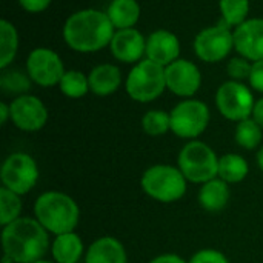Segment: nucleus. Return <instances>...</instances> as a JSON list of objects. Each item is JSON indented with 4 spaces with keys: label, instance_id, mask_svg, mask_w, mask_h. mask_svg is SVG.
<instances>
[{
    "label": "nucleus",
    "instance_id": "f257e3e1",
    "mask_svg": "<svg viewBox=\"0 0 263 263\" xmlns=\"http://www.w3.org/2000/svg\"><path fill=\"white\" fill-rule=\"evenodd\" d=\"M114 25L106 12L82 9L69 15L63 25L66 45L77 52H96L111 45Z\"/></svg>",
    "mask_w": 263,
    "mask_h": 263
},
{
    "label": "nucleus",
    "instance_id": "f03ea898",
    "mask_svg": "<svg viewBox=\"0 0 263 263\" xmlns=\"http://www.w3.org/2000/svg\"><path fill=\"white\" fill-rule=\"evenodd\" d=\"M2 243L5 254L14 263H34L42 260L49 248L48 231L37 219L18 217L3 227Z\"/></svg>",
    "mask_w": 263,
    "mask_h": 263
},
{
    "label": "nucleus",
    "instance_id": "7ed1b4c3",
    "mask_svg": "<svg viewBox=\"0 0 263 263\" xmlns=\"http://www.w3.org/2000/svg\"><path fill=\"white\" fill-rule=\"evenodd\" d=\"M34 214L39 223L55 236L72 233L80 217L74 199L59 191L43 193L34 203Z\"/></svg>",
    "mask_w": 263,
    "mask_h": 263
},
{
    "label": "nucleus",
    "instance_id": "20e7f679",
    "mask_svg": "<svg viewBox=\"0 0 263 263\" xmlns=\"http://www.w3.org/2000/svg\"><path fill=\"white\" fill-rule=\"evenodd\" d=\"M142 190L154 200L171 203L180 200L186 193V179L179 168L154 165L148 168L140 180Z\"/></svg>",
    "mask_w": 263,
    "mask_h": 263
},
{
    "label": "nucleus",
    "instance_id": "39448f33",
    "mask_svg": "<svg viewBox=\"0 0 263 263\" xmlns=\"http://www.w3.org/2000/svg\"><path fill=\"white\" fill-rule=\"evenodd\" d=\"M179 170L193 183H206L219 176V159L206 143L193 140L186 143L177 159Z\"/></svg>",
    "mask_w": 263,
    "mask_h": 263
},
{
    "label": "nucleus",
    "instance_id": "423d86ee",
    "mask_svg": "<svg viewBox=\"0 0 263 263\" xmlns=\"http://www.w3.org/2000/svg\"><path fill=\"white\" fill-rule=\"evenodd\" d=\"M166 88L165 66L146 59L140 60L126 77L128 96L140 103H148L160 97Z\"/></svg>",
    "mask_w": 263,
    "mask_h": 263
},
{
    "label": "nucleus",
    "instance_id": "0eeeda50",
    "mask_svg": "<svg viewBox=\"0 0 263 263\" xmlns=\"http://www.w3.org/2000/svg\"><path fill=\"white\" fill-rule=\"evenodd\" d=\"M216 105L225 119L242 122L245 119H250L254 111L256 102L247 85L237 80H230L217 89Z\"/></svg>",
    "mask_w": 263,
    "mask_h": 263
},
{
    "label": "nucleus",
    "instance_id": "6e6552de",
    "mask_svg": "<svg viewBox=\"0 0 263 263\" xmlns=\"http://www.w3.org/2000/svg\"><path fill=\"white\" fill-rule=\"evenodd\" d=\"M171 131L182 139L199 137L210 123V109L200 100H183L170 112Z\"/></svg>",
    "mask_w": 263,
    "mask_h": 263
},
{
    "label": "nucleus",
    "instance_id": "1a4fd4ad",
    "mask_svg": "<svg viewBox=\"0 0 263 263\" xmlns=\"http://www.w3.org/2000/svg\"><path fill=\"white\" fill-rule=\"evenodd\" d=\"M39 180L35 160L25 153H14L2 165V183L12 193L23 196L29 193Z\"/></svg>",
    "mask_w": 263,
    "mask_h": 263
},
{
    "label": "nucleus",
    "instance_id": "9d476101",
    "mask_svg": "<svg viewBox=\"0 0 263 263\" xmlns=\"http://www.w3.org/2000/svg\"><path fill=\"white\" fill-rule=\"evenodd\" d=\"M230 28L231 26L225 20H220L219 25L200 31L194 40V51L197 57L208 63L223 60L234 46V34Z\"/></svg>",
    "mask_w": 263,
    "mask_h": 263
},
{
    "label": "nucleus",
    "instance_id": "9b49d317",
    "mask_svg": "<svg viewBox=\"0 0 263 263\" xmlns=\"http://www.w3.org/2000/svg\"><path fill=\"white\" fill-rule=\"evenodd\" d=\"M26 72L32 82L48 88L59 85L66 71L57 52L49 48H35L28 55Z\"/></svg>",
    "mask_w": 263,
    "mask_h": 263
},
{
    "label": "nucleus",
    "instance_id": "f8f14e48",
    "mask_svg": "<svg viewBox=\"0 0 263 263\" xmlns=\"http://www.w3.org/2000/svg\"><path fill=\"white\" fill-rule=\"evenodd\" d=\"M11 120L12 123L26 133L39 131L45 126L48 120V109L43 102L34 96H18L15 97L11 105Z\"/></svg>",
    "mask_w": 263,
    "mask_h": 263
},
{
    "label": "nucleus",
    "instance_id": "ddd939ff",
    "mask_svg": "<svg viewBox=\"0 0 263 263\" xmlns=\"http://www.w3.org/2000/svg\"><path fill=\"white\" fill-rule=\"evenodd\" d=\"M166 88L180 97L194 96L202 83V76L199 68L185 59H177L176 62L165 66Z\"/></svg>",
    "mask_w": 263,
    "mask_h": 263
},
{
    "label": "nucleus",
    "instance_id": "4468645a",
    "mask_svg": "<svg viewBox=\"0 0 263 263\" xmlns=\"http://www.w3.org/2000/svg\"><path fill=\"white\" fill-rule=\"evenodd\" d=\"M234 48L248 60H263V18L245 20L236 28Z\"/></svg>",
    "mask_w": 263,
    "mask_h": 263
},
{
    "label": "nucleus",
    "instance_id": "2eb2a0df",
    "mask_svg": "<svg viewBox=\"0 0 263 263\" xmlns=\"http://www.w3.org/2000/svg\"><path fill=\"white\" fill-rule=\"evenodd\" d=\"M111 52L123 63H134L146 52V40L134 28L119 29L111 40Z\"/></svg>",
    "mask_w": 263,
    "mask_h": 263
},
{
    "label": "nucleus",
    "instance_id": "dca6fc26",
    "mask_svg": "<svg viewBox=\"0 0 263 263\" xmlns=\"http://www.w3.org/2000/svg\"><path fill=\"white\" fill-rule=\"evenodd\" d=\"M146 57L162 66L176 62L180 54V42L171 31L157 29L146 40Z\"/></svg>",
    "mask_w": 263,
    "mask_h": 263
},
{
    "label": "nucleus",
    "instance_id": "f3484780",
    "mask_svg": "<svg viewBox=\"0 0 263 263\" xmlns=\"http://www.w3.org/2000/svg\"><path fill=\"white\" fill-rule=\"evenodd\" d=\"M86 263H126L125 247L114 237H100L89 245Z\"/></svg>",
    "mask_w": 263,
    "mask_h": 263
},
{
    "label": "nucleus",
    "instance_id": "a211bd4d",
    "mask_svg": "<svg viewBox=\"0 0 263 263\" xmlns=\"http://www.w3.org/2000/svg\"><path fill=\"white\" fill-rule=\"evenodd\" d=\"M88 80H89V89L96 96L105 97L119 89L122 83V74L116 65L103 63V65L96 66L89 72Z\"/></svg>",
    "mask_w": 263,
    "mask_h": 263
},
{
    "label": "nucleus",
    "instance_id": "6ab92c4d",
    "mask_svg": "<svg viewBox=\"0 0 263 263\" xmlns=\"http://www.w3.org/2000/svg\"><path fill=\"white\" fill-rule=\"evenodd\" d=\"M230 202L228 183L222 179H213L202 185L199 191V203L208 213L222 211Z\"/></svg>",
    "mask_w": 263,
    "mask_h": 263
},
{
    "label": "nucleus",
    "instance_id": "aec40b11",
    "mask_svg": "<svg viewBox=\"0 0 263 263\" xmlns=\"http://www.w3.org/2000/svg\"><path fill=\"white\" fill-rule=\"evenodd\" d=\"M51 253L55 263H77L83 254V242L74 231L65 233L54 239Z\"/></svg>",
    "mask_w": 263,
    "mask_h": 263
},
{
    "label": "nucleus",
    "instance_id": "412c9836",
    "mask_svg": "<svg viewBox=\"0 0 263 263\" xmlns=\"http://www.w3.org/2000/svg\"><path fill=\"white\" fill-rule=\"evenodd\" d=\"M106 14L114 28L128 29L137 23L140 17V6L136 0H112Z\"/></svg>",
    "mask_w": 263,
    "mask_h": 263
},
{
    "label": "nucleus",
    "instance_id": "4be33fe9",
    "mask_svg": "<svg viewBox=\"0 0 263 263\" xmlns=\"http://www.w3.org/2000/svg\"><path fill=\"white\" fill-rule=\"evenodd\" d=\"M248 163L239 154H225L219 159V177L227 183H239L248 176Z\"/></svg>",
    "mask_w": 263,
    "mask_h": 263
},
{
    "label": "nucleus",
    "instance_id": "5701e85b",
    "mask_svg": "<svg viewBox=\"0 0 263 263\" xmlns=\"http://www.w3.org/2000/svg\"><path fill=\"white\" fill-rule=\"evenodd\" d=\"M18 48V35L15 26L8 22H0V68L6 69L8 65L12 63L15 52Z\"/></svg>",
    "mask_w": 263,
    "mask_h": 263
},
{
    "label": "nucleus",
    "instance_id": "b1692460",
    "mask_svg": "<svg viewBox=\"0 0 263 263\" xmlns=\"http://www.w3.org/2000/svg\"><path fill=\"white\" fill-rule=\"evenodd\" d=\"M234 137L239 146L245 149H254L262 142V126L254 119H245L237 123Z\"/></svg>",
    "mask_w": 263,
    "mask_h": 263
},
{
    "label": "nucleus",
    "instance_id": "393cba45",
    "mask_svg": "<svg viewBox=\"0 0 263 263\" xmlns=\"http://www.w3.org/2000/svg\"><path fill=\"white\" fill-rule=\"evenodd\" d=\"M60 91L71 99H80L89 91V80L80 71H66L59 83Z\"/></svg>",
    "mask_w": 263,
    "mask_h": 263
},
{
    "label": "nucleus",
    "instance_id": "a878e982",
    "mask_svg": "<svg viewBox=\"0 0 263 263\" xmlns=\"http://www.w3.org/2000/svg\"><path fill=\"white\" fill-rule=\"evenodd\" d=\"M20 213H22L20 196L3 186L0 190V223L3 227L9 225L11 222L18 219Z\"/></svg>",
    "mask_w": 263,
    "mask_h": 263
},
{
    "label": "nucleus",
    "instance_id": "bb28decb",
    "mask_svg": "<svg viewBox=\"0 0 263 263\" xmlns=\"http://www.w3.org/2000/svg\"><path fill=\"white\" fill-rule=\"evenodd\" d=\"M219 6L222 12V20L236 28L247 20V15L250 12L248 0H220Z\"/></svg>",
    "mask_w": 263,
    "mask_h": 263
},
{
    "label": "nucleus",
    "instance_id": "cd10ccee",
    "mask_svg": "<svg viewBox=\"0 0 263 263\" xmlns=\"http://www.w3.org/2000/svg\"><path fill=\"white\" fill-rule=\"evenodd\" d=\"M142 128L148 136H163L171 129V116L165 111H148L142 119Z\"/></svg>",
    "mask_w": 263,
    "mask_h": 263
},
{
    "label": "nucleus",
    "instance_id": "c85d7f7f",
    "mask_svg": "<svg viewBox=\"0 0 263 263\" xmlns=\"http://www.w3.org/2000/svg\"><path fill=\"white\" fill-rule=\"evenodd\" d=\"M0 88L6 94H18L23 96L31 88V77H26L20 71L3 72L0 77Z\"/></svg>",
    "mask_w": 263,
    "mask_h": 263
},
{
    "label": "nucleus",
    "instance_id": "c756f323",
    "mask_svg": "<svg viewBox=\"0 0 263 263\" xmlns=\"http://www.w3.org/2000/svg\"><path fill=\"white\" fill-rule=\"evenodd\" d=\"M251 69H253V65L248 62V59L245 57H236V59H231L228 66H227V71H228V76L233 79V80H243V79H250L251 76Z\"/></svg>",
    "mask_w": 263,
    "mask_h": 263
},
{
    "label": "nucleus",
    "instance_id": "7c9ffc66",
    "mask_svg": "<svg viewBox=\"0 0 263 263\" xmlns=\"http://www.w3.org/2000/svg\"><path fill=\"white\" fill-rule=\"evenodd\" d=\"M188 263H230L228 259L217 250H202L196 253Z\"/></svg>",
    "mask_w": 263,
    "mask_h": 263
},
{
    "label": "nucleus",
    "instance_id": "2f4dec72",
    "mask_svg": "<svg viewBox=\"0 0 263 263\" xmlns=\"http://www.w3.org/2000/svg\"><path fill=\"white\" fill-rule=\"evenodd\" d=\"M248 80H250L251 86L256 91L263 92V60H259V62H254L253 63L251 76H250Z\"/></svg>",
    "mask_w": 263,
    "mask_h": 263
},
{
    "label": "nucleus",
    "instance_id": "473e14b6",
    "mask_svg": "<svg viewBox=\"0 0 263 263\" xmlns=\"http://www.w3.org/2000/svg\"><path fill=\"white\" fill-rule=\"evenodd\" d=\"M18 3L25 11L35 14L45 11L51 5V0H18Z\"/></svg>",
    "mask_w": 263,
    "mask_h": 263
},
{
    "label": "nucleus",
    "instance_id": "72a5a7b5",
    "mask_svg": "<svg viewBox=\"0 0 263 263\" xmlns=\"http://www.w3.org/2000/svg\"><path fill=\"white\" fill-rule=\"evenodd\" d=\"M149 263H186L182 257L176 254H162L156 259H153Z\"/></svg>",
    "mask_w": 263,
    "mask_h": 263
},
{
    "label": "nucleus",
    "instance_id": "f704fd0d",
    "mask_svg": "<svg viewBox=\"0 0 263 263\" xmlns=\"http://www.w3.org/2000/svg\"><path fill=\"white\" fill-rule=\"evenodd\" d=\"M253 119L260 125L263 128V97L259 100V102H256V105H254V111H253Z\"/></svg>",
    "mask_w": 263,
    "mask_h": 263
},
{
    "label": "nucleus",
    "instance_id": "c9c22d12",
    "mask_svg": "<svg viewBox=\"0 0 263 263\" xmlns=\"http://www.w3.org/2000/svg\"><path fill=\"white\" fill-rule=\"evenodd\" d=\"M8 119H11V109L6 103H0V123L5 125Z\"/></svg>",
    "mask_w": 263,
    "mask_h": 263
},
{
    "label": "nucleus",
    "instance_id": "e433bc0d",
    "mask_svg": "<svg viewBox=\"0 0 263 263\" xmlns=\"http://www.w3.org/2000/svg\"><path fill=\"white\" fill-rule=\"evenodd\" d=\"M257 165H259V168L263 171V146L260 148V151L257 153Z\"/></svg>",
    "mask_w": 263,
    "mask_h": 263
},
{
    "label": "nucleus",
    "instance_id": "4c0bfd02",
    "mask_svg": "<svg viewBox=\"0 0 263 263\" xmlns=\"http://www.w3.org/2000/svg\"><path fill=\"white\" fill-rule=\"evenodd\" d=\"M2 263H12V260H11V259H9V257H8L6 254H5V256H3V262H2Z\"/></svg>",
    "mask_w": 263,
    "mask_h": 263
},
{
    "label": "nucleus",
    "instance_id": "58836bf2",
    "mask_svg": "<svg viewBox=\"0 0 263 263\" xmlns=\"http://www.w3.org/2000/svg\"><path fill=\"white\" fill-rule=\"evenodd\" d=\"M34 263H54V262H48V260H37V262Z\"/></svg>",
    "mask_w": 263,
    "mask_h": 263
}]
</instances>
